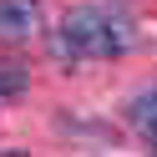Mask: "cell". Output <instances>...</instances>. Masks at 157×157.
<instances>
[{
    "label": "cell",
    "mask_w": 157,
    "mask_h": 157,
    "mask_svg": "<svg viewBox=\"0 0 157 157\" xmlns=\"http://www.w3.org/2000/svg\"><path fill=\"white\" fill-rule=\"evenodd\" d=\"M132 46V25L122 15L101 10V5H76L66 10L61 36H56V51L71 56V61H86V56H117Z\"/></svg>",
    "instance_id": "obj_1"
},
{
    "label": "cell",
    "mask_w": 157,
    "mask_h": 157,
    "mask_svg": "<svg viewBox=\"0 0 157 157\" xmlns=\"http://www.w3.org/2000/svg\"><path fill=\"white\" fill-rule=\"evenodd\" d=\"M0 91H5V96L25 91V66H15V61H0Z\"/></svg>",
    "instance_id": "obj_4"
},
{
    "label": "cell",
    "mask_w": 157,
    "mask_h": 157,
    "mask_svg": "<svg viewBox=\"0 0 157 157\" xmlns=\"http://www.w3.org/2000/svg\"><path fill=\"white\" fill-rule=\"evenodd\" d=\"M36 31H41L36 0H0V41H31Z\"/></svg>",
    "instance_id": "obj_2"
},
{
    "label": "cell",
    "mask_w": 157,
    "mask_h": 157,
    "mask_svg": "<svg viewBox=\"0 0 157 157\" xmlns=\"http://www.w3.org/2000/svg\"><path fill=\"white\" fill-rule=\"evenodd\" d=\"M127 117H132V127L147 137V147L157 152V91H142V96L132 101V112H127Z\"/></svg>",
    "instance_id": "obj_3"
}]
</instances>
